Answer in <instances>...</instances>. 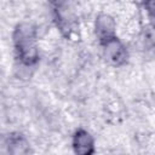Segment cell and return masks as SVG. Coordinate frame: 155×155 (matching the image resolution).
Wrapping results in <instances>:
<instances>
[{
  "mask_svg": "<svg viewBox=\"0 0 155 155\" xmlns=\"http://www.w3.org/2000/svg\"><path fill=\"white\" fill-rule=\"evenodd\" d=\"M144 6H145L147 12L151 17H155V0H145Z\"/></svg>",
  "mask_w": 155,
  "mask_h": 155,
  "instance_id": "8",
  "label": "cell"
},
{
  "mask_svg": "<svg viewBox=\"0 0 155 155\" xmlns=\"http://www.w3.org/2000/svg\"><path fill=\"white\" fill-rule=\"evenodd\" d=\"M102 52L105 61L113 65H120L127 58V50L124 42L116 36L102 41Z\"/></svg>",
  "mask_w": 155,
  "mask_h": 155,
  "instance_id": "1",
  "label": "cell"
},
{
  "mask_svg": "<svg viewBox=\"0 0 155 155\" xmlns=\"http://www.w3.org/2000/svg\"><path fill=\"white\" fill-rule=\"evenodd\" d=\"M31 65H28V64H24L22 62L18 61V63L15 65V74L18 79H22V80H28L30 79L31 76Z\"/></svg>",
  "mask_w": 155,
  "mask_h": 155,
  "instance_id": "7",
  "label": "cell"
},
{
  "mask_svg": "<svg viewBox=\"0 0 155 155\" xmlns=\"http://www.w3.org/2000/svg\"><path fill=\"white\" fill-rule=\"evenodd\" d=\"M71 147L75 154L78 155H90L94 153V139L93 136L84 130L79 128L74 132L71 139Z\"/></svg>",
  "mask_w": 155,
  "mask_h": 155,
  "instance_id": "2",
  "label": "cell"
},
{
  "mask_svg": "<svg viewBox=\"0 0 155 155\" xmlns=\"http://www.w3.org/2000/svg\"><path fill=\"white\" fill-rule=\"evenodd\" d=\"M94 33L102 41L116 36V22L108 13H99L94 21Z\"/></svg>",
  "mask_w": 155,
  "mask_h": 155,
  "instance_id": "3",
  "label": "cell"
},
{
  "mask_svg": "<svg viewBox=\"0 0 155 155\" xmlns=\"http://www.w3.org/2000/svg\"><path fill=\"white\" fill-rule=\"evenodd\" d=\"M7 149L8 153L13 155H19V154H25L29 150V145L22 134H16V136H10L7 142Z\"/></svg>",
  "mask_w": 155,
  "mask_h": 155,
  "instance_id": "6",
  "label": "cell"
},
{
  "mask_svg": "<svg viewBox=\"0 0 155 155\" xmlns=\"http://www.w3.org/2000/svg\"><path fill=\"white\" fill-rule=\"evenodd\" d=\"M16 52H17V58L19 62L28 64V65H31V67L39 59V48H38L36 41L23 45L21 47H17Z\"/></svg>",
  "mask_w": 155,
  "mask_h": 155,
  "instance_id": "5",
  "label": "cell"
},
{
  "mask_svg": "<svg viewBox=\"0 0 155 155\" xmlns=\"http://www.w3.org/2000/svg\"><path fill=\"white\" fill-rule=\"evenodd\" d=\"M12 41H13L15 48L30 44V42H35L36 41V28L31 23H28V22L18 23L13 29Z\"/></svg>",
  "mask_w": 155,
  "mask_h": 155,
  "instance_id": "4",
  "label": "cell"
}]
</instances>
